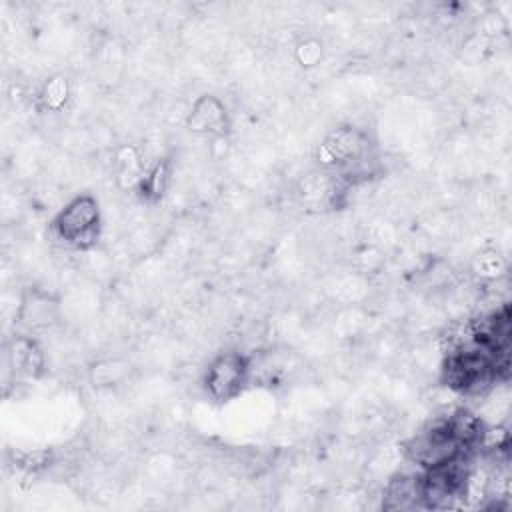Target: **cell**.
<instances>
[{"label": "cell", "mask_w": 512, "mask_h": 512, "mask_svg": "<svg viewBox=\"0 0 512 512\" xmlns=\"http://www.w3.org/2000/svg\"><path fill=\"white\" fill-rule=\"evenodd\" d=\"M318 166L346 188L366 180L374 166V142L368 130L346 124L330 130L316 146Z\"/></svg>", "instance_id": "cell-1"}, {"label": "cell", "mask_w": 512, "mask_h": 512, "mask_svg": "<svg viewBox=\"0 0 512 512\" xmlns=\"http://www.w3.org/2000/svg\"><path fill=\"white\" fill-rule=\"evenodd\" d=\"M50 236L66 250L84 252L98 244L102 234L100 202L92 194L70 198L50 220Z\"/></svg>", "instance_id": "cell-2"}, {"label": "cell", "mask_w": 512, "mask_h": 512, "mask_svg": "<svg viewBox=\"0 0 512 512\" xmlns=\"http://www.w3.org/2000/svg\"><path fill=\"white\" fill-rule=\"evenodd\" d=\"M252 380V356L242 350H222L206 364L202 372V390L210 400L224 404L244 394Z\"/></svg>", "instance_id": "cell-3"}, {"label": "cell", "mask_w": 512, "mask_h": 512, "mask_svg": "<svg viewBox=\"0 0 512 512\" xmlns=\"http://www.w3.org/2000/svg\"><path fill=\"white\" fill-rule=\"evenodd\" d=\"M470 458H458L440 466L420 470L422 508L444 510L454 508L468 496L470 484Z\"/></svg>", "instance_id": "cell-4"}, {"label": "cell", "mask_w": 512, "mask_h": 512, "mask_svg": "<svg viewBox=\"0 0 512 512\" xmlns=\"http://www.w3.org/2000/svg\"><path fill=\"white\" fill-rule=\"evenodd\" d=\"M62 318L60 298L40 286H28L20 294L16 308V324L26 334H38L54 328Z\"/></svg>", "instance_id": "cell-5"}, {"label": "cell", "mask_w": 512, "mask_h": 512, "mask_svg": "<svg viewBox=\"0 0 512 512\" xmlns=\"http://www.w3.org/2000/svg\"><path fill=\"white\" fill-rule=\"evenodd\" d=\"M186 128L196 136L222 140L232 132V116L224 100L216 94H202L192 102L186 114Z\"/></svg>", "instance_id": "cell-6"}, {"label": "cell", "mask_w": 512, "mask_h": 512, "mask_svg": "<svg viewBox=\"0 0 512 512\" xmlns=\"http://www.w3.org/2000/svg\"><path fill=\"white\" fill-rule=\"evenodd\" d=\"M4 364L14 378L38 380L46 372V356L32 334L18 332L4 346Z\"/></svg>", "instance_id": "cell-7"}, {"label": "cell", "mask_w": 512, "mask_h": 512, "mask_svg": "<svg viewBox=\"0 0 512 512\" xmlns=\"http://www.w3.org/2000/svg\"><path fill=\"white\" fill-rule=\"evenodd\" d=\"M384 510H414L422 508V490H420V470L394 474L382 496Z\"/></svg>", "instance_id": "cell-8"}, {"label": "cell", "mask_w": 512, "mask_h": 512, "mask_svg": "<svg viewBox=\"0 0 512 512\" xmlns=\"http://www.w3.org/2000/svg\"><path fill=\"white\" fill-rule=\"evenodd\" d=\"M172 180V162L170 158H158L154 164L146 166L138 184L136 194L146 204H156L166 196V190Z\"/></svg>", "instance_id": "cell-9"}, {"label": "cell", "mask_w": 512, "mask_h": 512, "mask_svg": "<svg viewBox=\"0 0 512 512\" xmlns=\"http://www.w3.org/2000/svg\"><path fill=\"white\" fill-rule=\"evenodd\" d=\"M68 98H70V82L62 74L46 78L38 90V106L48 112H56L64 108Z\"/></svg>", "instance_id": "cell-10"}, {"label": "cell", "mask_w": 512, "mask_h": 512, "mask_svg": "<svg viewBox=\"0 0 512 512\" xmlns=\"http://www.w3.org/2000/svg\"><path fill=\"white\" fill-rule=\"evenodd\" d=\"M130 372V364L120 358H106L94 362L90 368V380L94 386H114L120 384Z\"/></svg>", "instance_id": "cell-11"}]
</instances>
